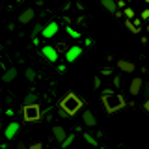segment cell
Wrapping results in <instances>:
<instances>
[{
	"mask_svg": "<svg viewBox=\"0 0 149 149\" xmlns=\"http://www.w3.org/2000/svg\"><path fill=\"white\" fill-rule=\"evenodd\" d=\"M101 6L104 8L108 13H112V15H114V13L118 11V6H116V2H114V0H101Z\"/></svg>",
	"mask_w": 149,
	"mask_h": 149,
	"instance_id": "13",
	"label": "cell"
},
{
	"mask_svg": "<svg viewBox=\"0 0 149 149\" xmlns=\"http://www.w3.org/2000/svg\"><path fill=\"white\" fill-rule=\"evenodd\" d=\"M101 102H102V106H104V110L108 112V114H116V112L123 110L125 106H127L125 97L119 95V93H114L112 90H104L101 93Z\"/></svg>",
	"mask_w": 149,
	"mask_h": 149,
	"instance_id": "1",
	"label": "cell"
},
{
	"mask_svg": "<svg viewBox=\"0 0 149 149\" xmlns=\"http://www.w3.org/2000/svg\"><path fill=\"white\" fill-rule=\"evenodd\" d=\"M28 149H43V143H41V142H34L32 146H28Z\"/></svg>",
	"mask_w": 149,
	"mask_h": 149,
	"instance_id": "29",
	"label": "cell"
},
{
	"mask_svg": "<svg viewBox=\"0 0 149 149\" xmlns=\"http://www.w3.org/2000/svg\"><path fill=\"white\" fill-rule=\"evenodd\" d=\"M123 15L127 17V21H134V15H136V13H134V9L130 8V6H127L123 9Z\"/></svg>",
	"mask_w": 149,
	"mask_h": 149,
	"instance_id": "19",
	"label": "cell"
},
{
	"mask_svg": "<svg viewBox=\"0 0 149 149\" xmlns=\"http://www.w3.org/2000/svg\"><path fill=\"white\" fill-rule=\"evenodd\" d=\"M116 6H118L119 11H123V9L127 8V2H123V0H118V2H116Z\"/></svg>",
	"mask_w": 149,
	"mask_h": 149,
	"instance_id": "28",
	"label": "cell"
},
{
	"mask_svg": "<svg viewBox=\"0 0 149 149\" xmlns=\"http://www.w3.org/2000/svg\"><path fill=\"white\" fill-rule=\"evenodd\" d=\"M143 108H146V112H147V114H149V99H147L146 102H143Z\"/></svg>",
	"mask_w": 149,
	"mask_h": 149,
	"instance_id": "38",
	"label": "cell"
},
{
	"mask_svg": "<svg viewBox=\"0 0 149 149\" xmlns=\"http://www.w3.org/2000/svg\"><path fill=\"white\" fill-rule=\"evenodd\" d=\"M132 24L136 26L138 30H142V28H140V26H142V21H140V17H138V19H134V21H132Z\"/></svg>",
	"mask_w": 149,
	"mask_h": 149,
	"instance_id": "32",
	"label": "cell"
},
{
	"mask_svg": "<svg viewBox=\"0 0 149 149\" xmlns=\"http://www.w3.org/2000/svg\"><path fill=\"white\" fill-rule=\"evenodd\" d=\"M140 21H149V8L140 13Z\"/></svg>",
	"mask_w": 149,
	"mask_h": 149,
	"instance_id": "26",
	"label": "cell"
},
{
	"mask_svg": "<svg viewBox=\"0 0 149 149\" xmlns=\"http://www.w3.org/2000/svg\"><path fill=\"white\" fill-rule=\"evenodd\" d=\"M67 136H69V134H67V130H65V129L62 127V125H54V127H52V138H54L56 142L60 143V146L63 143V140L67 138Z\"/></svg>",
	"mask_w": 149,
	"mask_h": 149,
	"instance_id": "8",
	"label": "cell"
},
{
	"mask_svg": "<svg viewBox=\"0 0 149 149\" xmlns=\"http://www.w3.org/2000/svg\"><path fill=\"white\" fill-rule=\"evenodd\" d=\"M15 77H17V69L15 67H9L8 71L2 74V82H13V80H15Z\"/></svg>",
	"mask_w": 149,
	"mask_h": 149,
	"instance_id": "14",
	"label": "cell"
},
{
	"mask_svg": "<svg viewBox=\"0 0 149 149\" xmlns=\"http://www.w3.org/2000/svg\"><path fill=\"white\" fill-rule=\"evenodd\" d=\"M67 9H71V2H65L62 6V11H67Z\"/></svg>",
	"mask_w": 149,
	"mask_h": 149,
	"instance_id": "33",
	"label": "cell"
},
{
	"mask_svg": "<svg viewBox=\"0 0 149 149\" xmlns=\"http://www.w3.org/2000/svg\"><path fill=\"white\" fill-rule=\"evenodd\" d=\"M142 95H143V102L149 99V82H143V88H142Z\"/></svg>",
	"mask_w": 149,
	"mask_h": 149,
	"instance_id": "24",
	"label": "cell"
},
{
	"mask_svg": "<svg viewBox=\"0 0 149 149\" xmlns=\"http://www.w3.org/2000/svg\"><path fill=\"white\" fill-rule=\"evenodd\" d=\"M37 102H39V97H37L34 91H30V93H26V97H24V101H22V104H37Z\"/></svg>",
	"mask_w": 149,
	"mask_h": 149,
	"instance_id": "16",
	"label": "cell"
},
{
	"mask_svg": "<svg viewBox=\"0 0 149 149\" xmlns=\"http://www.w3.org/2000/svg\"><path fill=\"white\" fill-rule=\"evenodd\" d=\"M58 71H60V73L65 71V63H60V65H58Z\"/></svg>",
	"mask_w": 149,
	"mask_h": 149,
	"instance_id": "37",
	"label": "cell"
},
{
	"mask_svg": "<svg viewBox=\"0 0 149 149\" xmlns=\"http://www.w3.org/2000/svg\"><path fill=\"white\" fill-rule=\"evenodd\" d=\"M34 17H36V11H34V8H26L24 11L19 15V22L21 24H28L30 21H34Z\"/></svg>",
	"mask_w": 149,
	"mask_h": 149,
	"instance_id": "12",
	"label": "cell"
},
{
	"mask_svg": "<svg viewBox=\"0 0 149 149\" xmlns=\"http://www.w3.org/2000/svg\"><path fill=\"white\" fill-rule=\"evenodd\" d=\"M147 34H149V24H147Z\"/></svg>",
	"mask_w": 149,
	"mask_h": 149,
	"instance_id": "40",
	"label": "cell"
},
{
	"mask_svg": "<svg viewBox=\"0 0 149 149\" xmlns=\"http://www.w3.org/2000/svg\"><path fill=\"white\" fill-rule=\"evenodd\" d=\"M58 30H60V24H58L56 21H50L49 24H45L43 32H41V36H43L45 39H50V37H54L56 34H58Z\"/></svg>",
	"mask_w": 149,
	"mask_h": 149,
	"instance_id": "7",
	"label": "cell"
},
{
	"mask_svg": "<svg viewBox=\"0 0 149 149\" xmlns=\"http://www.w3.org/2000/svg\"><path fill=\"white\" fill-rule=\"evenodd\" d=\"M118 69L121 73H129L132 74L134 71H136V65H134V62H130V60H118Z\"/></svg>",
	"mask_w": 149,
	"mask_h": 149,
	"instance_id": "9",
	"label": "cell"
},
{
	"mask_svg": "<svg viewBox=\"0 0 149 149\" xmlns=\"http://www.w3.org/2000/svg\"><path fill=\"white\" fill-rule=\"evenodd\" d=\"M93 88H95V90H99V88H101V78L99 77L93 78Z\"/></svg>",
	"mask_w": 149,
	"mask_h": 149,
	"instance_id": "30",
	"label": "cell"
},
{
	"mask_svg": "<svg viewBox=\"0 0 149 149\" xmlns=\"http://www.w3.org/2000/svg\"><path fill=\"white\" fill-rule=\"evenodd\" d=\"M17 149H28V146H26L24 142H19V143H17Z\"/></svg>",
	"mask_w": 149,
	"mask_h": 149,
	"instance_id": "34",
	"label": "cell"
},
{
	"mask_svg": "<svg viewBox=\"0 0 149 149\" xmlns=\"http://www.w3.org/2000/svg\"><path fill=\"white\" fill-rule=\"evenodd\" d=\"M41 56H43L47 62H50V63H56L58 58H60V54L56 52L54 45H43V47H41Z\"/></svg>",
	"mask_w": 149,
	"mask_h": 149,
	"instance_id": "4",
	"label": "cell"
},
{
	"mask_svg": "<svg viewBox=\"0 0 149 149\" xmlns=\"http://www.w3.org/2000/svg\"><path fill=\"white\" fill-rule=\"evenodd\" d=\"M147 36H142V37H140V43H142V45H147Z\"/></svg>",
	"mask_w": 149,
	"mask_h": 149,
	"instance_id": "35",
	"label": "cell"
},
{
	"mask_svg": "<svg viewBox=\"0 0 149 149\" xmlns=\"http://www.w3.org/2000/svg\"><path fill=\"white\" fill-rule=\"evenodd\" d=\"M84 104H86V102H84L80 97L77 95V93L69 91V93H65L62 99H60L58 108H60V110H63L65 114H67V118H73V116H77V114H78V110H80Z\"/></svg>",
	"mask_w": 149,
	"mask_h": 149,
	"instance_id": "2",
	"label": "cell"
},
{
	"mask_svg": "<svg viewBox=\"0 0 149 149\" xmlns=\"http://www.w3.org/2000/svg\"><path fill=\"white\" fill-rule=\"evenodd\" d=\"M82 136H84V142H86V143H90L91 147H99V140L93 136L91 132H84Z\"/></svg>",
	"mask_w": 149,
	"mask_h": 149,
	"instance_id": "15",
	"label": "cell"
},
{
	"mask_svg": "<svg viewBox=\"0 0 149 149\" xmlns=\"http://www.w3.org/2000/svg\"><path fill=\"white\" fill-rule=\"evenodd\" d=\"M114 17H123V11H119V9H118V11L114 13Z\"/></svg>",
	"mask_w": 149,
	"mask_h": 149,
	"instance_id": "39",
	"label": "cell"
},
{
	"mask_svg": "<svg viewBox=\"0 0 149 149\" xmlns=\"http://www.w3.org/2000/svg\"><path fill=\"white\" fill-rule=\"evenodd\" d=\"M21 114L22 119L28 121V123H37V121L43 119V112H41L39 104H22Z\"/></svg>",
	"mask_w": 149,
	"mask_h": 149,
	"instance_id": "3",
	"label": "cell"
},
{
	"mask_svg": "<svg viewBox=\"0 0 149 149\" xmlns=\"http://www.w3.org/2000/svg\"><path fill=\"white\" fill-rule=\"evenodd\" d=\"M73 142H74V134H69V136L63 140V143H62V146H60V147H62V149H67V147L71 146Z\"/></svg>",
	"mask_w": 149,
	"mask_h": 149,
	"instance_id": "21",
	"label": "cell"
},
{
	"mask_svg": "<svg viewBox=\"0 0 149 149\" xmlns=\"http://www.w3.org/2000/svg\"><path fill=\"white\" fill-rule=\"evenodd\" d=\"M58 118H60V119H69V118H67V114H65L63 110H60V108H58Z\"/></svg>",
	"mask_w": 149,
	"mask_h": 149,
	"instance_id": "31",
	"label": "cell"
},
{
	"mask_svg": "<svg viewBox=\"0 0 149 149\" xmlns=\"http://www.w3.org/2000/svg\"><path fill=\"white\" fill-rule=\"evenodd\" d=\"M0 129H2V125H0Z\"/></svg>",
	"mask_w": 149,
	"mask_h": 149,
	"instance_id": "41",
	"label": "cell"
},
{
	"mask_svg": "<svg viewBox=\"0 0 149 149\" xmlns=\"http://www.w3.org/2000/svg\"><path fill=\"white\" fill-rule=\"evenodd\" d=\"M54 49H56V52H58V54H62V52L65 54V52L69 50V47H67V43H65V41H58Z\"/></svg>",
	"mask_w": 149,
	"mask_h": 149,
	"instance_id": "17",
	"label": "cell"
},
{
	"mask_svg": "<svg viewBox=\"0 0 149 149\" xmlns=\"http://www.w3.org/2000/svg\"><path fill=\"white\" fill-rule=\"evenodd\" d=\"M125 26L129 28V32H130V34H140V30H138V28L132 24V21H127V19H125Z\"/></svg>",
	"mask_w": 149,
	"mask_h": 149,
	"instance_id": "22",
	"label": "cell"
},
{
	"mask_svg": "<svg viewBox=\"0 0 149 149\" xmlns=\"http://www.w3.org/2000/svg\"><path fill=\"white\" fill-rule=\"evenodd\" d=\"M82 121L86 127H97V118L91 110H84L82 112Z\"/></svg>",
	"mask_w": 149,
	"mask_h": 149,
	"instance_id": "11",
	"label": "cell"
},
{
	"mask_svg": "<svg viewBox=\"0 0 149 149\" xmlns=\"http://www.w3.org/2000/svg\"><path fill=\"white\" fill-rule=\"evenodd\" d=\"M19 130H21V125H19L17 121H11V123L4 129V136H6V140H13L19 134Z\"/></svg>",
	"mask_w": 149,
	"mask_h": 149,
	"instance_id": "10",
	"label": "cell"
},
{
	"mask_svg": "<svg viewBox=\"0 0 149 149\" xmlns=\"http://www.w3.org/2000/svg\"><path fill=\"white\" fill-rule=\"evenodd\" d=\"M142 88H143V78L134 77L132 80H130V84H129V93H130L132 97H136V95H140V93H142Z\"/></svg>",
	"mask_w": 149,
	"mask_h": 149,
	"instance_id": "6",
	"label": "cell"
},
{
	"mask_svg": "<svg viewBox=\"0 0 149 149\" xmlns=\"http://www.w3.org/2000/svg\"><path fill=\"white\" fill-rule=\"evenodd\" d=\"M0 8H2V4H0Z\"/></svg>",
	"mask_w": 149,
	"mask_h": 149,
	"instance_id": "42",
	"label": "cell"
},
{
	"mask_svg": "<svg viewBox=\"0 0 149 149\" xmlns=\"http://www.w3.org/2000/svg\"><path fill=\"white\" fill-rule=\"evenodd\" d=\"M43 28H45V24L37 22V24L34 26V30H32V37H37V34H41V32H43Z\"/></svg>",
	"mask_w": 149,
	"mask_h": 149,
	"instance_id": "23",
	"label": "cell"
},
{
	"mask_svg": "<svg viewBox=\"0 0 149 149\" xmlns=\"http://www.w3.org/2000/svg\"><path fill=\"white\" fill-rule=\"evenodd\" d=\"M63 56H65V62H67V63L77 62V60L82 56V47L80 45H71V47H69V50Z\"/></svg>",
	"mask_w": 149,
	"mask_h": 149,
	"instance_id": "5",
	"label": "cell"
},
{
	"mask_svg": "<svg viewBox=\"0 0 149 149\" xmlns=\"http://www.w3.org/2000/svg\"><path fill=\"white\" fill-rule=\"evenodd\" d=\"M84 43H86V47H91V45H93V39H90V37H86V39H84Z\"/></svg>",
	"mask_w": 149,
	"mask_h": 149,
	"instance_id": "36",
	"label": "cell"
},
{
	"mask_svg": "<svg viewBox=\"0 0 149 149\" xmlns=\"http://www.w3.org/2000/svg\"><path fill=\"white\" fill-rule=\"evenodd\" d=\"M121 82H123V80H121V74H114V88H116V90L121 88Z\"/></svg>",
	"mask_w": 149,
	"mask_h": 149,
	"instance_id": "25",
	"label": "cell"
},
{
	"mask_svg": "<svg viewBox=\"0 0 149 149\" xmlns=\"http://www.w3.org/2000/svg\"><path fill=\"white\" fill-rule=\"evenodd\" d=\"M101 74H104V77H110V74H114V69H112V67H104V69H101Z\"/></svg>",
	"mask_w": 149,
	"mask_h": 149,
	"instance_id": "27",
	"label": "cell"
},
{
	"mask_svg": "<svg viewBox=\"0 0 149 149\" xmlns=\"http://www.w3.org/2000/svg\"><path fill=\"white\" fill-rule=\"evenodd\" d=\"M24 77H26V80H30V82H34L36 80V77H37V73L34 71L32 67H28L26 71H24Z\"/></svg>",
	"mask_w": 149,
	"mask_h": 149,
	"instance_id": "20",
	"label": "cell"
},
{
	"mask_svg": "<svg viewBox=\"0 0 149 149\" xmlns=\"http://www.w3.org/2000/svg\"><path fill=\"white\" fill-rule=\"evenodd\" d=\"M65 32H67V36H71L73 39H80V37H82L80 32H77V30H74V28H71V26H67V28H65Z\"/></svg>",
	"mask_w": 149,
	"mask_h": 149,
	"instance_id": "18",
	"label": "cell"
}]
</instances>
